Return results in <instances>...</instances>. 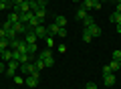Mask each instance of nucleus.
<instances>
[{"instance_id": "a211bd4d", "label": "nucleus", "mask_w": 121, "mask_h": 89, "mask_svg": "<svg viewBox=\"0 0 121 89\" xmlns=\"http://www.w3.org/2000/svg\"><path fill=\"white\" fill-rule=\"evenodd\" d=\"M109 69H111L113 73L119 71V69H121V67H119V61H109Z\"/></svg>"}, {"instance_id": "9b49d317", "label": "nucleus", "mask_w": 121, "mask_h": 89, "mask_svg": "<svg viewBox=\"0 0 121 89\" xmlns=\"http://www.w3.org/2000/svg\"><path fill=\"white\" fill-rule=\"evenodd\" d=\"M81 22H83V28H87V26H91V24H95V20H93V16H91V14H87Z\"/></svg>"}, {"instance_id": "9d476101", "label": "nucleus", "mask_w": 121, "mask_h": 89, "mask_svg": "<svg viewBox=\"0 0 121 89\" xmlns=\"http://www.w3.org/2000/svg\"><path fill=\"white\" fill-rule=\"evenodd\" d=\"M55 24H59L60 28H65V26H67V18L63 16V14H59V16L55 18Z\"/></svg>"}, {"instance_id": "4468645a", "label": "nucleus", "mask_w": 121, "mask_h": 89, "mask_svg": "<svg viewBox=\"0 0 121 89\" xmlns=\"http://www.w3.org/2000/svg\"><path fill=\"white\" fill-rule=\"evenodd\" d=\"M111 22H113V24H121V12H113L111 14Z\"/></svg>"}, {"instance_id": "f257e3e1", "label": "nucleus", "mask_w": 121, "mask_h": 89, "mask_svg": "<svg viewBox=\"0 0 121 89\" xmlns=\"http://www.w3.org/2000/svg\"><path fill=\"white\" fill-rule=\"evenodd\" d=\"M39 59L44 63V67H52V65H55V59H52V53H51V49H44V51L39 55Z\"/></svg>"}, {"instance_id": "7ed1b4c3", "label": "nucleus", "mask_w": 121, "mask_h": 89, "mask_svg": "<svg viewBox=\"0 0 121 89\" xmlns=\"http://www.w3.org/2000/svg\"><path fill=\"white\" fill-rule=\"evenodd\" d=\"M24 83L28 85V87H36V85H39V71H36V73H32V75H26Z\"/></svg>"}, {"instance_id": "aec40b11", "label": "nucleus", "mask_w": 121, "mask_h": 89, "mask_svg": "<svg viewBox=\"0 0 121 89\" xmlns=\"http://www.w3.org/2000/svg\"><path fill=\"white\" fill-rule=\"evenodd\" d=\"M113 61H121V49H115L113 51Z\"/></svg>"}, {"instance_id": "20e7f679", "label": "nucleus", "mask_w": 121, "mask_h": 89, "mask_svg": "<svg viewBox=\"0 0 121 89\" xmlns=\"http://www.w3.org/2000/svg\"><path fill=\"white\" fill-rule=\"evenodd\" d=\"M32 30H35V34H36L39 38H47V37H48V28H47L44 24H39L36 28H32Z\"/></svg>"}, {"instance_id": "f03ea898", "label": "nucleus", "mask_w": 121, "mask_h": 89, "mask_svg": "<svg viewBox=\"0 0 121 89\" xmlns=\"http://www.w3.org/2000/svg\"><path fill=\"white\" fill-rule=\"evenodd\" d=\"M18 69H20V73H22L24 77H26V75H32V73H36V67H35V63H22Z\"/></svg>"}, {"instance_id": "412c9836", "label": "nucleus", "mask_w": 121, "mask_h": 89, "mask_svg": "<svg viewBox=\"0 0 121 89\" xmlns=\"http://www.w3.org/2000/svg\"><path fill=\"white\" fill-rule=\"evenodd\" d=\"M93 4H95V2H93V0H85V8H87V12H89V10H93Z\"/></svg>"}, {"instance_id": "7c9ffc66", "label": "nucleus", "mask_w": 121, "mask_h": 89, "mask_svg": "<svg viewBox=\"0 0 121 89\" xmlns=\"http://www.w3.org/2000/svg\"><path fill=\"white\" fill-rule=\"evenodd\" d=\"M2 51H4V49H2V47H0V55H2Z\"/></svg>"}, {"instance_id": "6e6552de", "label": "nucleus", "mask_w": 121, "mask_h": 89, "mask_svg": "<svg viewBox=\"0 0 121 89\" xmlns=\"http://www.w3.org/2000/svg\"><path fill=\"white\" fill-rule=\"evenodd\" d=\"M47 28H48V37H59V33H60V26L55 24V22L51 26H47Z\"/></svg>"}, {"instance_id": "473e14b6", "label": "nucleus", "mask_w": 121, "mask_h": 89, "mask_svg": "<svg viewBox=\"0 0 121 89\" xmlns=\"http://www.w3.org/2000/svg\"><path fill=\"white\" fill-rule=\"evenodd\" d=\"M0 2H6V0H0Z\"/></svg>"}, {"instance_id": "c85d7f7f", "label": "nucleus", "mask_w": 121, "mask_h": 89, "mask_svg": "<svg viewBox=\"0 0 121 89\" xmlns=\"http://www.w3.org/2000/svg\"><path fill=\"white\" fill-rule=\"evenodd\" d=\"M4 71H6V67H4L2 63H0V73H4Z\"/></svg>"}, {"instance_id": "f3484780", "label": "nucleus", "mask_w": 121, "mask_h": 89, "mask_svg": "<svg viewBox=\"0 0 121 89\" xmlns=\"http://www.w3.org/2000/svg\"><path fill=\"white\" fill-rule=\"evenodd\" d=\"M81 37H83V41H85V42H91V41H93V37H91V33H89L87 28H83V34H81Z\"/></svg>"}, {"instance_id": "dca6fc26", "label": "nucleus", "mask_w": 121, "mask_h": 89, "mask_svg": "<svg viewBox=\"0 0 121 89\" xmlns=\"http://www.w3.org/2000/svg\"><path fill=\"white\" fill-rule=\"evenodd\" d=\"M2 61H12V51H8V49H6V51H2Z\"/></svg>"}, {"instance_id": "5701e85b", "label": "nucleus", "mask_w": 121, "mask_h": 89, "mask_svg": "<svg viewBox=\"0 0 121 89\" xmlns=\"http://www.w3.org/2000/svg\"><path fill=\"white\" fill-rule=\"evenodd\" d=\"M0 10H10V4H8V0H6V2H0Z\"/></svg>"}, {"instance_id": "cd10ccee", "label": "nucleus", "mask_w": 121, "mask_h": 89, "mask_svg": "<svg viewBox=\"0 0 121 89\" xmlns=\"http://www.w3.org/2000/svg\"><path fill=\"white\" fill-rule=\"evenodd\" d=\"M59 37L63 38V37H67V28H60V33H59Z\"/></svg>"}, {"instance_id": "c756f323", "label": "nucleus", "mask_w": 121, "mask_h": 89, "mask_svg": "<svg viewBox=\"0 0 121 89\" xmlns=\"http://www.w3.org/2000/svg\"><path fill=\"white\" fill-rule=\"evenodd\" d=\"M117 33H119V34H121V24H117Z\"/></svg>"}, {"instance_id": "4be33fe9", "label": "nucleus", "mask_w": 121, "mask_h": 89, "mask_svg": "<svg viewBox=\"0 0 121 89\" xmlns=\"http://www.w3.org/2000/svg\"><path fill=\"white\" fill-rule=\"evenodd\" d=\"M12 61H20V51H12Z\"/></svg>"}, {"instance_id": "393cba45", "label": "nucleus", "mask_w": 121, "mask_h": 89, "mask_svg": "<svg viewBox=\"0 0 121 89\" xmlns=\"http://www.w3.org/2000/svg\"><path fill=\"white\" fill-rule=\"evenodd\" d=\"M14 83H16V85H22V83H24V79H22V77H16V75H14Z\"/></svg>"}, {"instance_id": "39448f33", "label": "nucleus", "mask_w": 121, "mask_h": 89, "mask_svg": "<svg viewBox=\"0 0 121 89\" xmlns=\"http://www.w3.org/2000/svg\"><path fill=\"white\" fill-rule=\"evenodd\" d=\"M20 67V63H16V61H8V67H6V75H10V77H14V73H16V69Z\"/></svg>"}, {"instance_id": "bb28decb", "label": "nucleus", "mask_w": 121, "mask_h": 89, "mask_svg": "<svg viewBox=\"0 0 121 89\" xmlns=\"http://www.w3.org/2000/svg\"><path fill=\"white\" fill-rule=\"evenodd\" d=\"M0 38H6V30L2 28V26H0Z\"/></svg>"}, {"instance_id": "ddd939ff", "label": "nucleus", "mask_w": 121, "mask_h": 89, "mask_svg": "<svg viewBox=\"0 0 121 89\" xmlns=\"http://www.w3.org/2000/svg\"><path fill=\"white\" fill-rule=\"evenodd\" d=\"M35 16L39 18L40 22H43V20H44V16H47V8H39V10H36V12H35Z\"/></svg>"}, {"instance_id": "0eeeda50", "label": "nucleus", "mask_w": 121, "mask_h": 89, "mask_svg": "<svg viewBox=\"0 0 121 89\" xmlns=\"http://www.w3.org/2000/svg\"><path fill=\"white\" fill-rule=\"evenodd\" d=\"M87 30L91 33V37H93V38L101 37V28H99V24H91V26H87Z\"/></svg>"}, {"instance_id": "72a5a7b5", "label": "nucleus", "mask_w": 121, "mask_h": 89, "mask_svg": "<svg viewBox=\"0 0 121 89\" xmlns=\"http://www.w3.org/2000/svg\"><path fill=\"white\" fill-rule=\"evenodd\" d=\"M119 67H121V61H119Z\"/></svg>"}, {"instance_id": "1a4fd4ad", "label": "nucleus", "mask_w": 121, "mask_h": 89, "mask_svg": "<svg viewBox=\"0 0 121 89\" xmlns=\"http://www.w3.org/2000/svg\"><path fill=\"white\" fill-rule=\"evenodd\" d=\"M6 20H8L10 24L18 22V20H20V12H14V10H10V14H8V18H6Z\"/></svg>"}, {"instance_id": "b1692460", "label": "nucleus", "mask_w": 121, "mask_h": 89, "mask_svg": "<svg viewBox=\"0 0 121 89\" xmlns=\"http://www.w3.org/2000/svg\"><path fill=\"white\" fill-rule=\"evenodd\" d=\"M52 45H55V41H52V37H47V49H51Z\"/></svg>"}, {"instance_id": "f8f14e48", "label": "nucleus", "mask_w": 121, "mask_h": 89, "mask_svg": "<svg viewBox=\"0 0 121 89\" xmlns=\"http://www.w3.org/2000/svg\"><path fill=\"white\" fill-rule=\"evenodd\" d=\"M32 14H35V12H20V22H24V24H28V20L32 18Z\"/></svg>"}, {"instance_id": "2f4dec72", "label": "nucleus", "mask_w": 121, "mask_h": 89, "mask_svg": "<svg viewBox=\"0 0 121 89\" xmlns=\"http://www.w3.org/2000/svg\"><path fill=\"white\" fill-rule=\"evenodd\" d=\"M115 2H117V4H121V0H115Z\"/></svg>"}, {"instance_id": "a878e982", "label": "nucleus", "mask_w": 121, "mask_h": 89, "mask_svg": "<svg viewBox=\"0 0 121 89\" xmlns=\"http://www.w3.org/2000/svg\"><path fill=\"white\" fill-rule=\"evenodd\" d=\"M85 89H97V85H95V83H93V81H89V83H87V85H85Z\"/></svg>"}, {"instance_id": "423d86ee", "label": "nucleus", "mask_w": 121, "mask_h": 89, "mask_svg": "<svg viewBox=\"0 0 121 89\" xmlns=\"http://www.w3.org/2000/svg\"><path fill=\"white\" fill-rule=\"evenodd\" d=\"M24 41H26V45H36L39 37L35 34V30H28V33H24Z\"/></svg>"}, {"instance_id": "2eb2a0df", "label": "nucleus", "mask_w": 121, "mask_h": 89, "mask_svg": "<svg viewBox=\"0 0 121 89\" xmlns=\"http://www.w3.org/2000/svg\"><path fill=\"white\" fill-rule=\"evenodd\" d=\"M87 14H89V12H87V8H85V6H81V8L77 10V18H79V20H83V18H85Z\"/></svg>"}, {"instance_id": "6ab92c4d", "label": "nucleus", "mask_w": 121, "mask_h": 89, "mask_svg": "<svg viewBox=\"0 0 121 89\" xmlns=\"http://www.w3.org/2000/svg\"><path fill=\"white\" fill-rule=\"evenodd\" d=\"M35 67H36V71L40 73V71H43V69H44V63H43V61H40V59H39V61L35 59Z\"/></svg>"}]
</instances>
